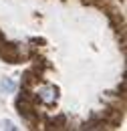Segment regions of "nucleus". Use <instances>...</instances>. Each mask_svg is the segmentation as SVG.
<instances>
[{
    "mask_svg": "<svg viewBox=\"0 0 127 131\" xmlns=\"http://www.w3.org/2000/svg\"><path fill=\"white\" fill-rule=\"evenodd\" d=\"M0 59H4V63H20L24 59L22 47L18 42H4L0 47Z\"/></svg>",
    "mask_w": 127,
    "mask_h": 131,
    "instance_id": "obj_2",
    "label": "nucleus"
},
{
    "mask_svg": "<svg viewBox=\"0 0 127 131\" xmlns=\"http://www.w3.org/2000/svg\"><path fill=\"white\" fill-rule=\"evenodd\" d=\"M34 97H36V103H43V105L50 107V105H55L59 101V87L50 85V83H40V87L36 85Z\"/></svg>",
    "mask_w": 127,
    "mask_h": 131,
    "instance_id": "obj_1",
    "label": "nucleus"
},
{
    "mask_svg": "<svg viewBox=\"0 0 127 131\" xmlns=\"http://www.w3.org/2000/svg\"><path fill=\"white\" fill-rule=\"evenodd\" d=\"M38 83H40V75H38L36 71H26V73L22 75V89L32 91Z\"/></svg>",
    "mask_w": 127,
    "mask_h": 131,
    "instance_id": "obj_3",
    "label": "nucleus"
},
{
    "mask_svg": "<svg viewBox=\"0 0 127 131\" xmlns=\"http://www.w3.org/2000/svg\"><path fill=\"white\" fill-rule=\"evenodd\" d=\"M0 89L4 91V93H14L16 91V83L12 79H8V77H4L2 81H0Z\"/></svg>",
    "mask_w": 127,
    "mask_h": 131,
    "instance_id": "obj_4",
    "label": "nucleus"
},
{
    "mask_svg": "<svg viewBox=\"0 0 127 131\" xmlns=\"http://www.w3.org/2000/svg\"><path fill=\"white\" fill-rule=\"evenodd\" d=\"M0 125H2L4 129H16V125H14V123H12V121H2Z\"/></svg>",
    "mask_w": 127,
    "mask_h": 131,
    "instance_id": "obj_6",
    "label": "nucleus"
},
{
    "mask_svg": "<svg viewBox=\"0 0 127 131\" xmlns=\"http://www.w3.org/2000/svg\"><path fill=\"white\" fill-rule=\"evenodd\" d=\"M121 2H123V0H121Z\"/></svg>",
    "mask_w": 127,
    "mask_h": 131,
    "instance_id": "obj_8",
    "label": "nucleus"
},
{
    "mask_svg": "<svg viewBox=\"0 0 127 131\" xmlns=\"http://www.w3.org/2000/svg\"><path fill=\"white\" fill-rule=\"evenodd\" d=\"M4 42H6V38H4V34L0 32V47H2V45H4Z\"/></svg>",
    "mask_w": 127,
    "mask_h": 131,
    "instance_id": "obj_7",
    "label": "nucleus"
},
{
    "mask_svg": "<svg viewBox=\"0 0 127 131\" xmlns=\"http://www.w3.org/2000/svg\"><path fill=\"white\" fill-rule=\"evenodd\" d=\"M48 123H50V127H55V129H63L65 125H67V117H65V115H57V117L50 119Z\"/></svg>",
    "mask_w": 127,
    "mask_h": 131,
    "instance_id": "obj_5",
    "label": "nucleus"
}]
</instances>
